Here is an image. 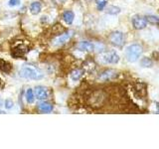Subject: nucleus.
Wrapping results in <instances>:
<instances>
[{
	"mask_svg": "<svg viewBox=\"0 0 159 149\" xmlns=\"http://www.w3.org/2000/svg\"><path fill=\"white\" fill-rule=\"evenodd\" d=\"M19 76L24 79H34V81H38V79H41L44 78V74L41 70L32 66V65H24L20 69Z\"/></svg>",
	"mask_w": 159,
	"mask_h": 149,
	"instance_id": "nucleus-1",
	"label": "nucleus"
},
{
	"mask_svg": "<svg viewBox=\"0 0 159 149\" xmlns=\"http://www.w3.org/2000/svg\"><path fill=\"white\" fill-rule=\"evenodd\" d=\"M143 52L142 47L138 44H132L128 46L125 51V57L129 63H134L140 58L141 54Z\"/></svg>",
	"mask_w": 159,
	"mask_h": 149,
	"instance_id": "nucleus-2",
	"label": "nucleus"
},
{
	"mask_svg": "<svg viewBox=\"0 0 159 149\" xmlns=\"http://www.w3.org/2000/svg\"><path fill=\"white\" fill-rule=\"evenodd\" d=\"M109 42L117 48H122L125 44V37L121 31H113L109 35Z\"/></svg>",
	"mask_w": 159,
	"mask_h": 149,
	"instance_id": "nucleus-3",
	"label": "nucleus"
},
{
	"mask_svg": "<svg viewBox=\"0 0 159 149\" xmlns=\"http://www.w3.org/2000/svg\"><path fill=\"white\" fill-rule=\"evenodd\" d=\"M99 60L103 64H117L119 62V56L116 51H107L99 56Z\"/></svg>",
	"mask_w": 159,
	"mask_h": 149,
	"instance_id": "nucleus-4",
	"label": "nucleus"
},
{
	"mask_svg": "<svg viewBox=\"0 0 159 149\" xmlns=\"http://www.w3.org/2000/svg\"><path fill=\"white\" fill-rule=\"evenodd\" d=\"M74 33L75 32L73 31V30H70V31H67V32L61 34L60 36L56 37L53 40V45L54 46H61V45L66 44L74 36Z\"/></svg>",
	"mask_w": 159,
	"mask_h": 149,
	"instance_id": "nucleus-5",
	"label": "nucleus"
},
{
	"mask_svg": "<svg viewBox=\"0 0 159 149\" xmlns=\"http://www.w3.org/2000/svg\"><path fill=\"white\" fill-rule=\"evenodd\" d=\"M131 23L133 28L136 30H142L144 28H146L148 24L145 16H141V15H134L131 19Z\"/></svg>",
	"mask_w": 159,
	"mask_h": 149,
	"instance_id": "nucleus-6",
	"label": "nucleus"
},
{
	"mask_svg": "<svg viewBox=\"0 0 159 149\" xmlns=\"http://www.w3.org/2000/svg\"><path fill=\"white\" fill-rule=\"evenodd\" d=\"M28 51L29 50H28V47L26 46V45H24L23 43H19L13 47L11 55H12V57L18 59V58L24 57L25 54H26Z\"/></svg>",
	"mask_w": 159,
	"mask_h": 149,
	"instance_id": "nucleus-7",
	"label": "nucleus"
},
{
	"mask_svg": "<svg viewBox=\"0 0 159 149\" xmlns=\"http://www.w3.org/2000/svg\"><path fill=\"white\" fill-rule=\"evenodd\" d=\"M34 96L35 98L39 99V101H45L49 97L48 88L43 86H37L34 89Z\"/></svg>",
	"mask_w": 159,
	"mask_h": 149,
	"instance_id": "nucleus-8",
	"label": "nucleus"
},
{
	"mask_svg": "<svg viewBox=\"0 0 159 149\" xmlns=\"http://www.w3.org/2000/svg\"><path fill=\"white\" fill-rule=\"evenodd\" d=\"M118 76V72L116 71V70H112V69H109V70H106L103 71L102 74H99L98 79H102V81H111V79H116Z\"/></svg>",
	"mask_w": 159,
	"mask_h": 149,
	"instance_id": "nucleus-9",
	"label": "nucleus"
},
{
	"mask_svg": "<svg viewBox=\"0 0 159 149\" xmlns=\"http://www.w3.org/2000/svg\"><path fill=\"white\" fill-rule=\"evenodd\" d=\"M77 48L82 52H93L96 49V46L89 41H81L77 45Z\"/></svg>",
	"mask_w": 159,
	"mask_h": 149,
	"instance_id": "nucleus-10",
	"label": "nucleus"
},
{
	"mask_svg": "<svg viewBox=\"0 0 159 149\" xmlns=\"http://www.w3.org/2000/svg\"><path fill=\"white\" fill-rule=\"evenodd\" d=\"M53 108H54V106H52V104L49 103V102H40L38 104V109L41 112H45V113L51 112V111H53Z\"/></svg>",
	"mask_w": 159,
	"mask_h": 149,
	"instance_id": "nucleus-11",
	"label": "nucleus"
},
{
	"mask_svg": "<svg viewBox=\"0 0 159 149\" xmlns=\"http://www.w3.org/2000/svg\"><path fill=\"white\" fill-rule=\"evenodd\" d=\"M84 71L83 69H75L71 72V74H70V77H71L73 81L77 82L79 79H82V77L84 76Z\"/></svg>",
	"mask_w": 159,
	"mask_h": 149,
	"instance_id": "nucleus-12",
	"label": "nucleus"
},
{
	"mask_svg": "<svg viewBox=\"0 0 159 149\" xmlns=\"http://www.w3.org/2000/svg\"><path fill=\"white\" fill-rule=\"evenodd\" d=\"M74 19H75V14L71 10H67V11H65L63 13V20L68 25H71L74 22Z\"/></svg>",
	"mask_w": 159,
	"mask_h": 149,
	"instance_id": "nucleus-13",
	"label": "nucleus"
},
{
	"mask_svg": "<svg viewBox=\"0 0 159 149\" xmlns=\"http://www.w3.org/2000/svg\"><path fill=\"white\" fill-rule=\"evenodd\" d=\"M41 9H42L41 3L38 1H34L31 3V5H30V12H31V14H33V15H38L40 12H41Z\"/></svg>",
	"mask_w": 159,
	"mask_h": 149,
	"instance_id": "nucleus-14",
	"label": "nucleus"
},
{
	"mask_svg": "<svg viewBox=\"0 0 159 149\" xmlns=\"http://www.w3.org/2000/svg\"><path fill=\"white\" fill-rule=\"evenodd\" d=\"M11 70H12L11 64L3 59H0V71H2L4 73H10Z\"/></svg>",
	"mask_w": 159,
	"mask_h": 149,
	"instance_id": "nucleus-15",
	"label": "nucleus"
},
{
	"mask_svg": "<svg viewBox=\"0 0 159 149\" xmlns=\"http://www.w3.org/2000/svg\"><path fill=\"white\" fill-rule=\"evenodd\" d=\"M25 98H26V102L28 103H33L35 101V96H34V92L32 88H28L26 93H25Z\"/></svg>",
	"mask_w": 159,
	"mask_h": 149,
	"instance_id": "nucleus-16",
	"label": "nucleus"
},
{
	"mask_svg": "<svg viewBox=\"0 0 159 149\" xmlns=\"http://www.w3.org/2000/svg\"><path fill=\"white\" fill-rule=\"evenodd\" d=\"M94 68H96V65H94V63L93 62H92V61H87L86 63L84 64V68H83V70L84 72H92V71H93L94 70Z\"/></svg>",
	"mask_w": 159,
	"mask_h": 149,
	"instance_id": "nucleus-17",
	"label": "nucleus"
},
{
	"mask_svg": "<svg viewBox=\"0 0 159 149\" xmlns=\"http://www.w3.org/2000/svg\"><path fill=\"white\" fill-rule=\"evenodd\" d=\"M152 65H153V63L151 61V59H149L147 57L142 58V60L140 61V66L142 68H151Z\"/></svg>",
	"mask_w": 159,
	"mask_h": 149,
	"instance_id": "nucleus-18",
	"label": "nucleus"
},
{
	"mask_svg": "<svg viewBox=\"0 0 159 149\" xmlns=\"http://www.w3.org/2000/svg\"><path fill=\"white\" fill-rule=\"evenodd\" d=\"M107 2H108V0H96L97 9L98 11H102V10L106 8Z\"/></svg>",
	"mask_w": 159,
	"mask_h": 149,
	"instance_id": "nucleus-19",
	"label": "nucleus"
},
{
	"mask_svg": "<svg viewBox=\"0 0 159 149\" xmlns=\"http://www.w3.org/2000/svg\"><path fill=\"white\" fill-rule=\"evenodd\" d=\"M107 13L109 14V15H116L118 13H120V8L117 7V6H109L107 9Z\"/></svg>",
	"mask_w": 159,
	"mask_h": 149,
	"instance_id": "nucleus-20",
	"label": "nucleus"
},
{
	"mask_svg": "<svg viewBox=\"0 0 159 149\" xmlns=\"http://www.w3.org/2000/svg\"><path fill=\"white\" fill-rule=\"evenodd\" d=\"M145 18H146L148 23H151V24H158L159 23V18L154 16V15H146Z\"/></svg>",
	"mask_w": 159,
	"mask_h": 149,
	"instance_id": "nucleus-21",
	"label": "nucleus"
},
{
	"mask_svg": "<svg viewBox=\"0 0 159 149\" xmlns=\"http://www.w3.org/2000/svg\"><path fill=\"white\" fill-rule=\"evenodd\" d=\"M13 106H14V103H13V102L11 101V99H6V101H5L4 106L6 109H11L13 107Z\"/></svg>",
	"mask_w": 159,
	"mask_h": 149,
	"instance_id": "nucleus-22",
	"label": "nucleus"
},
{
	"mask_svg": "<svg viewBox=\"0 0 159 149\" xmlns=\"http://www.w3.org/2000/svg\"><path fill=\"white\" fill-rule=\"evenodd\" d=\"M20 3H21L20 0H9V1H8V5L10 7L18 6V5H20Z\"/></svg>",
	"mask_w": 159,
	"mask_h": 149,
	"instance_id": "nucleus-23",
	"label": "nucleus"
},
{
	"mask_svg": "<svg viewBox=\"0 0 159 149\" xmlns=\"http://www.w3.org/2000/svg\"><path fill=\"white\" fill-rule=\"evenodd\" d=\"M52 1L55 2L56 4H58V5H61V4H63L65 2V0H52Z\"/></svg>",
	"mask_w": 159,
	"mask_h": 149,
	"instance_id": "nucleus-24",
	"label": "nucleus"
},
{
	"mask_svg": "<svg viewBox=\"0 0 159 149\" xmlns=\"http://www.w3.org/2000/svg\"><path fill=\"white\" fill-rule=\"evenodd\" d=\"M41 18H42V19H41V21H42V22H44V21H45V22H47V20H48V19H47V18H48L47 16H42Z\"/></svg>",
	"mask_w": 159,
	"mask_h": 149,
	"instance_id": "nucleus-25",
	"label": "nucleus"
},
{
	"mask_svg": "<svg viewBox=\"0 0 159 149\" xmlns=\"http://www.w3.org/2000/svg\"><path fill=\"white\" fill-rule=\"evenodd\" d=\"M156 107H157V112H159V102H156Z\"/></svg>",
	"mask_w": 159,
	"mask_h": 149,
	"instance_id": "nucleus-26",
	"label": "nucleus"
},
{
	"mask_svg": "<svg viewBox=\"0 0 159 149\" xmlns=\"http://www.w3.org/2000/svg\"><path fill=\"white\" fill-rule=\"evenodd\" d=\"M3 113H5V111H0V114H3Z\"/></svg>",
	"mask_w": 159,
	"mask_h": 149,
	"instance_id": "nucleus-27",
	"label": "nucleus"
},
{
	"mask_svg": "<svg viewBox=\"0 0 159 149\" xmlns=\"http://www.w3.org/2000/svg\"><path fill=\"white\" fill-rule=\"evenodd\" d=\"M1 84H2V81H1V79H0V87H1Z\"/></svg>",
	"mask_w": 159,
	"mask_h": 149,
	"instance_id": "nucleus-28",
	"label": "nucleus"
},
{
	"mask_svg": "<svg viewBox=\"0 0 159 149\" xmlns=\"http://www.w3.org/2000/svg\"><path fill=\"white\" fill-rule=\"evenodd\" d=\"M2 106V102L1 101H0V106Z\"/></svg>",
	"mask_w": 159,
	"mask_h": 149,
	"instance_id": "nucleus-29",
	"label": "nucleus"
}]
</instances>
